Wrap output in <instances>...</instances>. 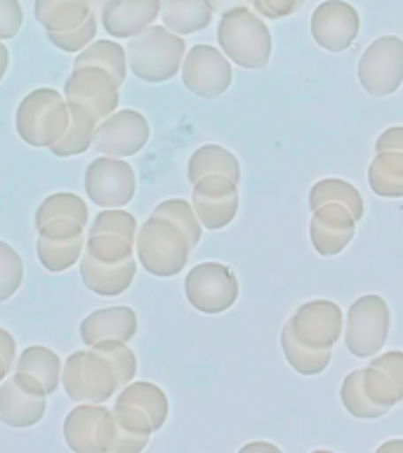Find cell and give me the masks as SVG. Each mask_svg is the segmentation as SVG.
I'll list each match as a JSON object with an SVG mask.
<instances>
[{
  "instance_id": "21",
  "label": "cell",
  "mask_w": 403,
  "mask_h": 453,
  "mask_svg": "<svg viewBox=\"0 0 403 453\" xmlns=\"http://www.w3.org/2000/svg\"><path fill=\"white\" fill-rule=\"evenodd\" d=\"M137 326L140 321L133 307H125V304L104 307V310H95L80 321V340L87 347L109 338L130 342L137 333Z\"/></svg>"
},
{
  "instance_id": "13",
  "label": "cell",
  "mask_w": 403,
  "mask_h": 453,
  "mask_svg": "<svg viewBox=\"0 0 403 453\" xmlns=\"http://www.w3.org/2000/svg\"><path fill=\"white\" fill-rule=\"evenodd\" d=\"M62 95L69 104L83 106L97 123L111 116L120 102L118 85L97 66H76L73 73L66 78Z\"/></svg>"
},
{
  "instance_id": "41",
  "label": "cell",
  "mask_w": 403,
  "mask_h": 453,
  "mask_svg": "<svg viewBox=\"0 0 403 453\" xmlns=\"http://www.w3.org/2000/svg\"><path fill=\"white\" fill-rule=\"evenodd\" d=\"M21 281L24 260L7 241H0V303H7L21 288Z\"/></svg>"
},
{
  "instance_id": "37",
  "label": "cell",
  "mask_w": 403,
  "mask_h": 453,
  "mask_svg": "<svg viewBox=\"0 0 403 453\" xmlns=\"http://www.w3.org/2000/svg\"><path fill=\"white\" fill-rule=\"evenodd\" d=\"M92 352H97L99 357H104L111 368L116 371L118 375V382H120V389L125 388L127 382H133V378L137 375V357L134 352L127 347V342L123 340H99L95 345L90 347Z\"/></svg>"
},
{
  "instance_id": "36",
  "label": "cell",
  "mask_w": 403,
  "mask_h": 453,
  "mask_svg": "<svg viewBox=\"0 0 403 453\" xmlns=\"http://www.w3.org/2000/svg\"><path fill=\"white\" fill-rule=\"evenodd\" d=\"M151 215L170 219L172 225L179 226L184 236H186V241H189L191 250L198 246V241L203 236V226L198 222L194 205L189 201H184V198H168V201H163V203L156 205Z\"/></svg>"
},
{
  "instance_id": "34",
  "label": "cell",
  "mask_w": 403,
  "mask_h": 453,
  "mask_svg": "<svg viewBox=\"0 0 403 453\" xmlns=\"http://www.w3.org/2000/svg\"><path fill=\"white\" fill-rule=\"evenodd\" d=\"M339 399H342V406L346 409V413L359 420H377V418L387 416L389 411L373 403L368 399V395L363 392V385H361V368L359 371H352L342 380V388H339Z\"/></svg>"
},
{
  "instance_id": "18",
  "label": "cell",
  "mask_w": 403,
  "mask_h": 453,
  "mask_svg": "<svg viewBox=\"0 0 403 453\" xmlns=\"http://www.w3.org/2000/svg\"><path fill=\"white\" fill-rule=\"evenodd\" d=\"M356 234V218L342 203H323L311 211L309 241L323 257L339 255Z\"/></svg>"
},
{
  "instance_id": "27",
  "label": "cell",
  "mask_w": 403,
  "mask_h": 453,
  "mask_svg": "<svg viewBox=\"0 0 403 453\" xmlns=\"http://www.w3.org/2000/svg\"><path fill=\"white\" fill-rule=\"evenodd\" d=\"M76 66H97L106 71L113 78V83L123 85L127 78V55L125 48L116 41L102 38V41H92L85 50H80L73 57V69Z\"/></svg>"
},
{
  "instance_id": "11",
  "label": "cell",
  "mask_w": 403,
  "mask_h": 453,
  "mask_svg": "<svg viewBox=\"0 0 403 453\" xmlns=\"http://www.w3.org/2000/svg\"><path fill=\"white\" fill-rule=\"evenodd\" d=\"M116 434L113 411L104 403H76L64 418V441L76 453H109Z\"/></svg>"
},
{
  "instance_id": "31",
  "label": "cell",
  "mask_w": 403,
  "mask_h": 453,
  "mask_svg": "<svg viewBox=\"0 0 403 453\" xmlns=\"http://www.w3.org/2000/svg\"><path fill=\"white\" fill-rule=\"evenodd\" d=\"M85 248V232L71 239H52V236H42L38 234L35 239V255L42 267L52 272V274H62L73 265H78L80 255Z\"/></svg>"
},
{
  "instance_id": "3",
  "label": "cell",
  "mask_w": 403,
  "mask_h": 453,
  "mask_svg": "<svg viewBox=\"0 0 403 453\" xmlns=\"http://www.w3.org/2000/svg\"><path fill=\"white\" fill-rule=\"evenodd\" d=\"M189 253V241L182 234V229L172 225L170 219L148 215L147 222L137 226L134 255L148 274L158 276V279L177 276L186 267Z\"/></svg>"
},
{
  "instance_id": "38",
  "label": "cell",
  "mask_w": 403,
  "mask_h": 453,
  "mask_svg": "<svg viewBox=\"0 0 403 453\" xmlns=\"http://www.w3.org/2000/svg\"><path fill=\"white\" fill-rule=\"evenodd\" d=\"M361 385H363V392L368 395V399L382 409L392 411L399 402H403L399 389H396V382L392 380V375L384 373L382 368L370 366L361 368Z\"/></svg>"
},
{
  "instance_id": "29",
  "label": "cell",
  "mask_w": 403,
  "mask_h": 453,
  "mask_svg": "<svg viewBox=\"0 0 403 453\" xmlns=\"http://www.w3.org/2000/svg\"><path fill=\"white\" fill-rule=\"evenodd\" d=\"M281 349L290 368L304 375V378H314V375L323 373L325 368L331 366L332 349H314V347L304 345L302 340H297V335L293 333L290 321H285L281 331Z\"/></svg>"
},
{
  "instance_id": "47",
  "label": "cell",
  "mask_w": 403,
  "mask_h": 453,
  "mask_svg": "<svg viewBox=\"0 0 403 453\" xmlns=\"http://www.w3.org/2000/svg\"><path fill=\"white\" fill-rule=\"evenodd\" d=\"M375 151L377 154H382V151H403V126L387 127L375 142Z\"/></svg>"
},
{
  "instance_id": "23",
  "label": "cell",
  "mask_w": 403,
  "mask_h": 453,
  "mask_svg": "<svg viewBox=\"0 0 403 453\" xmlns=\"http://www.w3.org/2000/svg\"><path fill=\"white\" fill-rule=\"evenodd\" d=\"M212 12L205 0H161L163 27L177 35H191L210 27Z\"/></svg>"
},
{
  "instance_id": "12",
  "label": "cell",
  "mask_w": 403,
  "mask_h": 453,
  "mask_svg": "<svg viewBox=\"0 0 403 453\" xmlns=\"http://www.w3.org/2000/svg\"><path fill=\"white\" fill-rule=\"evenodd\" d=\"M179 73H182L184 88L203 99H217L229 90L233 81L232 62L226 59L222 50L212 45H194L184 55Z\"/></svg>"
},
{
  "instance_id": "44",
  "label": "cell",
  "mask_w": 403,
  "mask_h": 453,
  "mask_svg": "<svg viewBox=\"0 0 403 453\" xmlns=\"http://www.w3.org/2000/svg\"><path fill=\"white\" fill-rule=\"evenodd\" d=\"M24 27V10L19 0H0V41L5 42Z\"/></svg>"
},
{
  "instance_id": "35",
  "label": "cell",
  "mask_w": 403,
  "mask_h": 453,
  "mask_svg": "<svg viewBox=\"0 0 403 453\" xmlns=\"http://www.w3.org/2000/svg\"><path fill=\"white\" fill-rule=\"evenodd\" d=\"M55 218H71L80 222V225H87V205L80 196L71 194V191H57L52 196H48L38 205V212H35V226H41L42 222Z\"/></svg>"
},
{
  "instance_id": "28",
  "label": "cell",
  "mask_w": 403,
  "mask_h": 453,
  "mask_svg": "<svg viewBox=\"0 0 403 453\" xmlns=\"http://www.w3.org/2000/svg\"><path fill=\"white\" fill-rule=\"evenodd\" d=\"M69 104V102H66ZM97 120L85 111L83 106L69 104V127L59 140L49 147V151L59 158L69 156H80L95 144V133H97Z\"/></svg>"
},
{
  "instance_id": "52",
  "label": "cell",
  "mask_w": 403,
  "mask_h": 453,
  "mask_svg": "<svg viewBox=\"0 0 403 453\" xmlns=\"http://www.w3.org/2000/svg\"><path fill=\"white\" fill-rule=\"evenodd\" d=\"M380 453L384 451H401L403 453V439H392V441H384V444H380V449H377Z\"/></svg>"
},
{
  "instance_id": "5",
  "label": "cell",
  "mask_w": 403,
  "mask_h": 453,
  "mask_svg": "<svg viewBox=\"0 0 403 453\" xmlns=\"http://www.w3.org/2000/svg\"><path fill=\"white\" fill-rule=\"evenodd\" d=\"M62 388L73 403H106L120 392L111 364L92 349H78L62 364Z\"/></svg>"
},
{
  "instance_id": "25",
  "label": "cell",
  "mask_w": 403,
  "mask_h": 453,
  "mask_svg": "<svg viewBox=\"0 0 403 453\" xmlns=\"http://www.w3.org/2000/svg\"><path fill=\"white\" fill-rule=\"evenodd\" d=\"M113 402L133 403V406L144 411V413L148 416V420H151V425H154V432L161 430L170 416L168 395H165L158 385H154V382H147V380L127 382L125 388L113 396Z\"/></svg>"
},
{
  "instance_id": "16",
  "label": "cell",
  "mask_w": 403,
  "mask_h": 453,
  "mask_svg": "<svg viewBox=\"0 0 403 453\" xmlns=\"http://www.w3.org/2000/svg\"><path fill=\"white\" fill-rule=\"evenodd\" d=\"M311 38L328 52H345L359 38L361 17L346 0H323L311 14Z\"/></svg>"
},
{
  "instance_id": "6",
  "label": "cell",
  "mask_w": 403,
  "mask_h": 453,
  "mask_svg": "<svg viewBox=\"0 0 403 453\" xmlns=\"http://www.w3.org/2000/svg\"><path fill=\"white\" fill-rule=\"evenodd\" d=\"M392 311L380 296H361L354 300L345 319V345L356 359H370L380 354L389 338Z\"/></svg>"
},
{
  "instance_id": "10",
  "label": "cell",
  "mask_w": 403,
  "mask_h": 453,
  "mask_svg": "<svg viewBox=\"0 0 403 453\" xmlns=\"http://www.w3.org/2000/svg\"><path fill=\"white\" fill-rule=\"evenodd\" d=\"M85 194L97 208H125L137 194V175L125 158L99 156L85 170Z\"/></svg>"
},
{
  "instance_id": "53",
  "label": "cell",
  "mask_w": 403,
  "mask_h": 453,
  "mask_svg": "<svg viewBox=\"0 0 403 453\" xmlns=\"http://www.w3.org/2000/svg\"><path fill=\"white\" fill-rule=\"evenodd\" d=\"M87 3H90V12L97 14V17H99V14L104 12L106 7L111 5L113 0H87Z\"/></svg>"
},
{
  "instance_id": "40",
  "label": "cell",
  "mask_w": 403,
  "mask_h": 453,
  "mask_svg": "<svg viewBox=\"0 0 403 453\" xmlns=\"http://www.w3.org/2000/svg\"><path fill=\"white\" fill-rule=\"evenodd\" d=\"M137 218L133 212L123 211V208H104L102 212H97V218L92 222L90 234H113V236H120V239L134 243L137 239Z\"/></svg>"
},
{
  "instance_id": "7",
  "label": "cell",
  "mask_w": 403,
  "mask_h": 453,
  "mask_svg": "<svg viewBox=\"0 0 403 453\" xmlns=\"http://www.w3.org/2000/svg\"><path fill=\"white\" fill-rule=\"evenodd\" d=\"M361 88L370 97H389L403 83V41L399 35L375 38L356 66Z\"/></svg>"
},
{
  "instance_id": "22",
  "label": "cell",
  "mask_w": 403,
  "mask_h": 453,
  "mask_svg": "<svg viewBox=\"0 0 403 453\" xmlns=\"http://www.w3.org/2000/svg\"><path fill=\"white\" fill-rule=\"evenodd\" d=\"M113 420H116V434L109 453H140L141 449H147L148 439L154 434V425L144 411L133 403L113 402Z\"/></svg>"
},
{
  "instance_id": "54",
  "label": "cell",
  "mask_w": 403,
  "mask_h": 453,
  "mask_svg": "<svg viewBox=\"0 0 403 453\" xmlns=\"http://www.w3.org/2000/svg\"><path fill=\"white\" fill-rule=\"evenodd\" d=\"M10 373H12V366H10V364H7V361L3 359V357H0V382L5 380V378Z\"/></svg>"
},
{
  "instance_id": "19",
  "label": "cell",
  "mask_w": 403,
  "mask_h": 453,
  "mask_svg": "<svg viewBox=\"0 0 403 453\" xmlns=\"http://www.w3.org/2000/svg\"><path fill=\"white\" fill-rule=\"evenodd\" d=\"M78 272H80V281L90 293L99 297H116L123 296L134 281L137 274V262L134 257L125 262H99L92 255L83 250L80 260H78Z\"/></svg>"
},
{
  "instance_id": "30",
  "label": "cell",
  "mask_w": 403,
  "mask_h": 453,
  "mask_svg": "<svg viewBox=\"0 0 403 453\" xmlns=\"http://www.w3.org/2000/svg\"><path fill=\"white\" fill-rule=\"evenodd\" d=\"M368 187L375 196L403 198V151H382L368 165Z\"/></svg>"
},
{
  "instance_id": "17",
  "label": "cell",
  "mask_w": 403,
  "mask_h": 453,
  "mask_svg": "<svg viewBox=\"0 0 403 453\" xmlns=\"http://www.w3.org/2000/svg\"><path fill=\"white\" fill-rule=\"evenodd\" d=\"M288 321L297 340L314 349H332L345 331V314L332 300L302 303Z\"/></svg>"
},
{
  "instance_id": "33",
  "label": "cell",
  "mask_w": 403,
  "mask_h": 453,
  "mask_svg": "<svg viewBox=\"0 0 403 453\" xmlns=\"http://www.w3.org/2000/svg\"><path fill=\"white\" fill-rule=\"evenodd\" d=\"M323 203H342L345 208H349L356 222L363 218L366 212V203H363V196L359 194V189L354 187L352 182H345V180H338V177H328V180H321L311 187L309 191V208L316 211L318 205Z\"/></svg>"
},
{
  "instance_id": "46",
  "label": "cell",
  "mask_w": 403,
  "mask_h": 453,
  "mask_svg": "<svg viewBox=\"0 0 403 453\" xmlns=\"http://www.w3.org/2000/svg\"><path fill=\"white\" fill-rule=\"evenodd\" d=\"M38 234L42 236H52V239H71V236H78V234L85 232V226L80 222L71 218H55L42 222L41 226H35Z\"/></svg>"
},
{
  "instance_id": "49",
  "label": "cell",
  "mask_w": 403,
  "mask_h": 453,
  "mask_svg": "<svg viewBox=\"0 0 403 453\" xmlns=\"http://www.w3.org/2000/svg\"><path fill=\"white\" fill-rule=\"evenodd\" d=\"M205 3L215 14H224L229 10H236V7H250L253 0H205Z\"/></svg>"
},
{
  "instance_id": "45",
  "label": "cell",
  "mask_w": 403,
  "mask_h": 453,
  "mask_svg": "<svg viewBox=\"0 0 403 453\" xmlns=\"http://www.w3.org/2000/svg\"><path fill=\"white\" fill-rule=\"evenodd\" d=\"M368 364H370V366L382 368L384 373L392 375V380L396 382V389H399V395H401L403 399V352L392 349V352L375 354V357H370Z\"/></svg>"
},
{
  "instance_id": "42",
  "label": "cell",
  "mask_w": 403,
  "mask_h": 453,
  "mask_svg": "<svg viewBox=\"0 0 403 453\" xmlns=\"http://www.w3.org/2000/svg\"><path fill=\"white\" fill-rule=\"evenodd\" d=\"M97 14H90L87 19L76 27L73 31H48V41L55 45L57 50L62 52H71V55H78L80 50H85L95 38H97Z\"/></svg>"
},
{
  "instance_id": "9",
  "label": "cell",
  "mask_w": 403,
  "mask_h": 453,
  "mask_svg": "<svg viewBox=\"0 0 403 453\" xmlns=\"http://www.w3.org/2000/svg\"><path fill=\"white\" fill-rule=\"evenodd\" d=\"M48 411V392L35 375L14 371L0 382V423L17 430L34 427Z\"/></svg>"
},
{
  "instance_id": "1",
  "label": "cell",
  "mask_w": 403,
  "mask_h": 453,
  "mask_svg": "<svg viewBox=\"0 0 403 453\" xmlns=\"http://www.w3.org/2000/svg\"><path fill=\"white\" fill-rule=\"evenodd\" d=\"M219 17L217 45L226 59L240 69H267L274 38L260 14L253 7H236Z\"/></svg>"
},
{
  "instance_id": "26",
  "label": "cell",
  "mask_w": 403,
  "mask_h": 453,
  "mask_svg": "<svg viewBox=\"0 0 403 453\" xmlns=\"http://www.w3.org/2000/svg\"><path fill=\"white\" fill-rule=\"evenodd\" d=\"M34 14L45 31H73L92 12L87 0H35Z\"/></svg>"
},
{
  "instance_id": "51",
  "label": "cell",
  "mask_w": 403,
  "mask_h": 453,
  "mask_svg": "<svg viewBox=\"0 0 403 453\" xmlns=\"http://www.w3.org/2000/svg\"><path fill=\"white\" fill-rule=\"evenodd\" d=\"M7 66H10V50H7L5 42L0 41V81L5 78Z\"/></svg>"
},
{
  "instance_id": "24",
  "label": "cell",
  "mask_w": 403,
  "mask_h": 453,
  "mask_svg": "<svg viewBox=\"0 0 403 453\" xmlns=\"http://www.w3.org/2000/svg\"><path fill=\"white\" fill-rule=\"evenodd\" d=\"M205 175H224L239 184L240 182V163L239 158L226 147L219 144H203L198 147L189 158L186 165V177L189 182H198Z\"/></svg>"
},
{
  "instance_id": "4",
  "label": "cell",
  "mask_w": 403,
  "mask_h": 453,
  "mask_svg": "<svg viewBox=\"0 0 403 453\" xmlns=\"http://www.w3.org/2000/svg\"><path fill=\"white\" fill-rule=\"evenodd\" d=\"M14 127L28 147L49 149L69 127V104L55 88L31 90L17 106Z\"/></svg>"
},
{
  "instance_id": "20",
  "label": "cell",
  "mask_w": 403,
  "mask_h": 453,
  "mask_svg": "<svg viewBox=\"0 0 403 453\" xmlns=\"http://www.w3.org/2000/svg\"><path fill=\"white\" fill-rule=\"evenodd\" d=\"M102 27L111 38H134L161 19V0H113L99 14Z\"/></svg>"
},
{
  "instance_id": "8",
  "label": "cell",
  "mask_w": 403,
  "mask_h": 453,
  "mask_svg": "<svg viewBox=\"0 0 403 453\" xmlns=\"http://www.w3.org/2000/svg\"><path fill=\"white\" fill-rule=\"evenodd\" d=\"M184 296L194 310L222 314L239 300V279L222 262H201L184 279Z\"/></svg>"
},
{
  "instance_id": "32",
  "label": "cell",
  "mask_w": 403,
  "mask_h": 453,
  "mask_svg": "<svg viewBox=\"0 0 403 453\" xmlns=\"http://www.w3.org/2000/svg\"><path fill=\"white\" fill-rule=\"evenodd\" d=\"M62 364L64 361L49 347L31 345L19 354V359L14 361V371H27V373L35 375L49 396L62 385Z\"/></svg>"
},
{
  "instance_id": "15",
  "label": "cell",
  "mask_w": 403,
  "mask_h": 453,
  "mask_svg": "<svg viewBox=\"0 0 403 453\" xmlns=\"http://www.w3.org/2000/svg\"><path fill=\"white\" fill-rule=\"evenodd\" d=\"M148 134H151V127L144 113L134 109H120V111L116 109L97 126L95 151L102 156H113V158H130L147 147Z\"/></svg>"
},
{
  "instance_id": "43",
  "label": "cell",
  "mask_w": 403,
  "mask_h": 453,
  "mask_svg": "<svg viewBox=\"0 0 403 453\" xmlns=\"http://www.w3.org/2000/svg\"><path fill=\"white\" fill-rule=\"evenodd\" d=\"M307 0H253L250 7L262 19H285L300 12Z\"/></svg>"
},
{
  "instance_id": "2",
  "label": "cell",
  "mask_w": 403,
  "mask_h": 453,
  "mask_svg": "<svg viewBox=\"0 0 403 453\" xmlns=\"http://www.w3.org/2000/svg\"><path fill=\"white\" fill-rule=\"evenodd\" d=\"M127 71L144 83H165L182 69L186 42L170 28L151 24L125 45Z\"/></svg>"
},
{
  "instance_id": "48",
  "label": "cell",
  "mask_w": 403,
  "mask_h": 453,
  "mask_svg": "<svg viewBox=\"0 0 403 453\" xmlns=\"http://www.w3.org/2000/svg\"><path fill=\"white\" fill-rule=\"evenodd\" d=\"M0 357L14 368V361H17V342H14L12 333L0 328Z\"/></svg>"
},
{
  "instance_id": "50",
  "label": "cell",
  "mask_w": 403,
  "mask_h": 453,
  "mask_svg": "<svg viewBox=\"0 0 403 453\" xmlns=\"http://www.w3.org/2000/svg\"><path fill=\"white\" fill-rule=\"evenodd\" d=\"M240 451L246 453V451H271V453H278L281 449L276 444H267V441H253V444H246Z\"/></svg>"
},
{
  "instance_id": "39",
  "label": "cell",
  "mask_w": 403,
  "mask_h": 453,
  "mask_svg": "<svg viewBox=\"0 0 403 453\" xmlns=\"http://www.w3.org/2000/svg\"><path fill=\"white\" fill-rule=\"evenodd\" d=\"M83 250L92 255L95 260L109 262V265L134 257V243L120 239V236H113V234H90L85 239Z\"/></svg>"
},
{
  "instance_id": "14",
  "label": "cell",
  "mask_w": 403,
  "mask_h": 453,
  "mask_svg": "<svg viewBox=\"0 0 403 453\" xmlns=\"http://www.w3.org/2000/svg\"><path fill=\"white\" fill-rule=\"evenodd\" d=\"M191 205L203 229L217 232L236 219L239 184L224 175H205L191 184Z\"/></svg>"
}]
</instances>
